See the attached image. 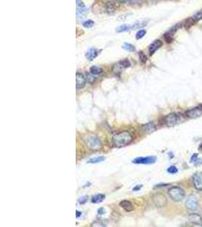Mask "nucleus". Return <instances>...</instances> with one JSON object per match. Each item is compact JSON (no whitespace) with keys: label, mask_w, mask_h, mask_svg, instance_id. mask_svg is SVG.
<instances>
[{"label":"nucleus","mask_w":202,"mask_h":227,"mask_svg":"<svg viewBox=\"0 0 202 227\" xmlns=\"http://www.w3.org/2000/svg\"><path fill=\"white\" fill-rule=\"evenodd\" d=\"M133 141V136L128 131H122L114 134L111 139L113 146L116 148H121L130 144Z\"/></svg>","instance_id":"1"},{"label":"nucleus","mask_w":202,"mask_h":227,"mask_svg":"<svg viewBox=\"0 0 202 227\" xmlns=\"http://www.w3.org/2000/svg\"><path fill=\"white\" fill-rule=\"evenodd\" d=\"M85 143L89 149L91 151H95V152L100 150L102 147V143H101L99 137L94 135L87 136L85 138Z\"/></svg>","instance_id":"2"},{"label":"nucleus","mask_w":202,"mask_h":227,"mask_svg":"<svg viewBox=\"0 0 202 227\" xmlns=\"http://www.w3.org/2000/svg\"><path fill=\"white\" fill-rule=\"evenodd\" d=\"M168 195L173 201H176V202H179V201H181L182 200H183V198H185V191L182 188L174 186V187L170 188V189L168 190Z\"/></svg>","instance_id":"3"},{"label":"nucleus","mask_w":202,"mask_h":227,"mask_svg":"<svg viewBox=\"0 0 202 227\" xmlns=\"http://www.w3.org/2000/svg\"><path fill=\"white\" fill-rule=\"evenodd\" d=\"M182 122V116L180 114L171 113L164 117V123L169 127H173Z\"/></svg>","instance_id":"4"},{"label":"nucleus","mask_w":202,"mask_h":227,"mask_svg":"<svg viewBox=\"0 0 202 227\" xmlns=\"http://www.w3.org/2000/svg\"><path fill=\"white\" fill-rule=\"evenodd\" d=\"M185 207L189 210H197L199 207V200L198 198L195 195H190L187 198L186 201H185Z\"/></svg>","instance_id":"5"},{"label":"nucleus","mask_w":202,"mask_h":227,"mask_svg":"<svg viewBox=\"0 0 202 227\" xmlns=\"http://www.w3.org/2000/svg\"><path fill=\"white\" fill-rule=\"evenodd\" d=\"M157 158L155 156H148V157H138L133 161V163L136 164H152L155 163Z\"/></svg>","instance_id":"6"},{"label":"nucleus","mask_w":202,"mask_h":227,"mask_svg":"<svg viewBox=\"0 0 202 227\" xmlns=\"http://www.w3.org/2000/svg\"><path fill=\"white\" fill-rule=\"evenodd\" d=\"M152 201L154 204L158 207H162L167 205V198L165 197V195L161 193H157L152 197Z\"/></svg>","instance_id":"7"},{"label":"nucleus","mask_w":202,"mask_h":227,"mask_svg":"<svg viewBox=\"0 0 202 227\" xmlns=\"http://www.w3.org/2000/svg\"><path fill=\"white\" fill-rule=\"evenodd\" d=\"M202 115V106L190 109L185 112V116L190 119L198 118Z\"/></svg>","instance_id":"8"},{"label":"nucleus","mask_w":202,"mask_h":227,"mask_svg":"<svg viewBox=\"0 0 202 227\" xmlns=\"http://www.w3.org/2000/svg\"><path fill=\"white\" fill-rule=\"evenodd\" d=\"M76 2H77V17L80 18L86 13L87 8L82 0H77Z\"/></svg>","instance_id":"9"},{"label":"nucleus","mask_w":202,"mask_h":227,"mask_svg":"<svg viewBox=\"0 0 202 227\" xmlns=\"http://www.w3.org/2000/svg\"><path fill=\"white\" fill-rule=\"evenodd\" d=\"M193 184L195 189L202 191V172H198L193 176Z\"/></svg>","instance_id":"10"},{"label":"nucleus","mask_w":202,"mask_h":227,"mask_svg":"<svg viewBox=\"0 0 202 227\" xmlns=\"http://www.w3.org/2000/svg\"><path fill=\"white\" fill-rule=\"evenodd\" d=\"M86 81V77L82 73L77 72V74H76V88H77V90L81 89L85 87Z\"/></svg>","instance_id":"11"},{"label":"nucleus","mask_w":202,"mask_h":227,"mask_svg":"<svg viewBox=\"0 0 202 227\" xmlns=\"http://www.w3.org/2000/svg\"><path fill=\"white\" fill-rule=\"evenodd\" d=\"M189 220L192 224L195 225L201 226H202V218L198 214H190L189 215Z\"/></svg>","instance_id":"12"},{"label":"nucleus","mask_w":202,"mask_h":227,"mask_svg":"<svg viewBox=\"0 0 202 227\" xmlns=\"http://www.w3.org/2000/svg\"><path fill=\"white\" fill-rule=\"evenodd\" d=\"M142 131L144 132L145 133L150 134V133H152L153 132L155 131L156 126L154 123L149 122V123H147V124H144V125H142Z\"/></svg>","instance_id":"13"},{"label":"nucleus","mask_w":202,"mask_h":227,"mask_svg":"<svg viewBox=\"0 0 202 227\" xmlns=\"http://www.w3.org/2000/svg\"><path fill=\"white\" fill-rule=\"evenodd\" d=\"M161 45H162V42H161V40H155V41H154L153 43L149 45V48H148V52H149L150 55H152L157 49L161 48Z\"/></svg>","instance_id":"14"},{"label":"nucleus","mask_w":202,"mask_h":227,"mask_svg":"<svg viewBox=\"0 0 202 227\" xmlns=\"http://www.w3.org/2000/svg\"><path fill=\"white\" fill-rule=\"evenodd\" d=\"M120 206L127 212H130V211L133 210V209H134L133 204L129 201H127V200H123L122 201H120Z\"/></svg>","instance_id":"15"},{"label":"nucleus","mask_w":202,"mask_h":227,"mask_svg":"<svg viewBox=\"0 0 202 227\" xmlns=\"http://www.w3.org/2000/svg\"><path fill=\"white\" fill-rule=\"evenodd\" d=\"M85 56H86L87 60L91 61L95 59V58L98 56L97 49H94V48H91V49H89L87 52H86V54H85Z\"/></svg>","instance_id":"16"},{"label":"nucleus","mask_w":202,"mask_h":227,"mask_svg":"<svg viewBox=\"0 0 202 227\" xmlns=\"http://www.w3.org/2000/svg\"><path fill=\"white\" fill-rule=\"evenodd\" d=\"M105 198V195L104 194H97V195H94L92 198V202L95 203V204H99V203L102 202Z\"/></svg>","instance_id":"17"},{"label":"nucleus","mask_w":202,"mask_h":227,"mask_svg":"<svg viewBox=\"0 0 202 227\" xmlns=\"http://www.w3.org/2000/svg\"><path fill=\"white\" fill-rule=\"evenodd\" d=\"M106 11L108 15H113L115 11V5L111 2H107Z\"/></svg>","instance_id":"18"},{"label":"nucleus","mask_w":202,"mask_h":227,"mask_svg":"<svg viewBox=\"0 0 202 227\" xmlns=\"http://www.w3.org/2000/svg\"><path fill=\"white\" fill-rule=\"evenodd\" d=\"M89 72L93 75H99L102 73V69L98 66H92L89 69Z\"/></svg>","instance_id":"19"},{"label":"nucleus","mask_w":202,"mask_h":227,"mask_svg":"<svg viewBox=\"0 0 202 227\" xmlns=\"http://www.w3.org/2000/svg\"><path fill=\"white\" fill-rule=\"evenodd\" d=\"M191 162H193L194 164L196 166H199L202 164V160L198 157V154H194L191 158Z\"/></svg>","instance_id":"20"},{"label":"nucleus","mask_w":202,"mask_h":227,"mask_svg":"<svg viewBox=\"0 0 202 227\" xmlns=\"http://www.w3.org/2000/svg\"><path fill=\"white\" fill-rule=\"evenodd\" d=\"M105 158L103 157V156H99V157H96V158H93L92 159L89 160L87 163H100V162L105 161Z\"/></svg>","instance_id":"21"},{"label":"nucleus","mask_w":202,"mask_h":227,"mask_svg":"<svg viewBox=\"0 0 202 227\" xmlns=\"http://www.w3.org/2000/svg\"><path fill=\"white\" fill-rule=\"evenodd\" d=\"M131 29V27L128 26L127 24H123L121 26L118 27L117 28V32L118 33H122V32H127V31H129V30Z\"/></svg>","instance_id":"22"},{"label":"nucleus","mask_w":202,"mask_h":227,"mask_svg":"<svg viewBox=\"0 0 202 227\" xmlns=\"http://www.w3.org/2000/svg\"><path fill=\"white\" fill-rule=\"evenodd\" d=\"M146 24H147V22H146V21L136 23V24H134L131 27V29L132 30H138V29L142 28L143 27L146 26Z\"/></svg>","instance_id":"23"},{"label":"nucleus","mask_w":202,"mask_h":227,"mask_svg":"<svg viewBox=\"0 0 202 227\" xmlns=\"http://www.w3.org/2000/svg\"><path fill=\"white\" fill-rule=\"evenodd\" d=\"M123 48L128 52H134L135 51V47L129 43H124L123 44Z\"/></svg>","instance_id":"24"},{"label":"nucleus","mask_w":202,"mask_h":227,"mask_svg":"<svg viewBox=\"0 0 202 227\" xmlns=\"http://www.w3.org/2000/svg\"><path fill=\"white\" fill-rule=\"evenodd\" d=\"M194 24H195V21H194V20L192 19V17H191V18L187 19V20L185 21V23H184V27H185L186 29H189Z\"/></svg>","instance_id":"25"},{"label":"nucleus","mask_w":202,"mask_h":227,"mask_svg":"<svg viewBox=\"0 0 202 227\" xmlns=\"http://www.w3.org/2000/svg\"><path fill=\"white\" fill-rule=\"evenodd\" d=\"M94 24H95V23L92 20H87V21L82 23V26L86 27V28H91V27L94 26Z\"/></svg>","instance_id":"26"},{"label":"nucleus","mask_w":202,"mask_h":227,"mask_svg":"<svg viewBox=\"0 0 202 227\" xmlns=\"http://www.w3.org/2000/svg\"><path fill=\"white\" fill-rule=\"evenodd\" d=\"M92 75H93V74H92V73H87V74H86V81H87V82H89V83H94V82H95V81L96 80V77H93V76H92Z\"/></svg>","instance_id":"27"},{"label":"nucleus","mask_w":202,"mask_h":227,"mask_svg":"<svg viewBox=\"0 0 202 227\" xmlns=\"http://www.w3.org/2000/svg\"><path fill=\"white\" fill-rule=\"evenodd\" d=\"M119 63H120V65H121L124 68H129V67H130V64H131L128 59H124V60H122L121 61H120Z\"/></svg>","instance_id":"28"},{"label":"nucleus","mask_w":202,"mask_h":227,"mask_svg":"<svg viewBox=\"0 0 202 227\" xmlns=\"http://www.w3.org/2000/svg\"><path fill=\"white\" fill-rule=\"evenodd\" d=\"M192 19L194 20L195 22H197V21H200L202 19V11H199V12H197L196 14L194 15V16L192 17Z\"/></svg>","instance_id":"29"},{"label":"nucleus","mask_w":202,"mask_h":227,"mask_svg":"<svg viewBox=\"0 0 202 227\" xmlns=\"http://www.w3.org/2000/svg\"><path fill=\"white\" fill-rule=\"evenodd\" d=\"M146 34V31L145 30H138V32L136 33V38L137 40H139V39H142L143 36H145Z\"/></svg>","instance_id":"30"},{"label":"nucleus","mask_w":202,"mask_h":227,"mask_svg":"<svg viewBox=\"0 0 202 227\" xmlns=\"http://www.w3.org/2000/svg\"><path fill=\"white\" fill-rule=\"evenodd\" d=\"M138 57H139V59H140V61L142 63H145V62L147 61V57L145 56V54L142 52H138Z\"/></svg>","instance_id":"31"},{"label":"nucleus","mask_w":202,"mask_h":227,"mask_svg":"<svg viewBox=\"0 0 202 227\" xmlns=\"http://www.w3.org/2000/svg\"><path fill=\"white\" fill-rule=\"evenodd\" d=\"M167 172L170 173H172V174H174V173H176L178 172V170L175 166H171L167 169Z\"/></svg>","instance_id":"32"},{"label":"nucleus","mask_w":202,"mask_h":227,"mask_svg":"<svg viewBox=\"0 0 202 227\" xmlns=\"http://www.w3.org/2000/svg\"><path fill=\"white\" fill-rule=\"evenodd\" d=\"M87 201H88V197H87V196H86V197H82L79 199V203L81 204V205H83V204L87 202Z\"/></svg>","instance_id":"33"},{"label":"nucleus","mask_w":202,"mask_h":227,"mask_svg":"<svg viewBox=\"0 0 202 227\" xmlns=\"http://www.w3.org/2000/svg\"><path fill=\"white\" fill-rule=\"evenodd\" d=\"M105 209L102 208V207H101V208H99V210H98V213H99V214H105Z\"/></svg>","instance_id":"34"},{"label":"nucleus","mask_w":202,"mask_h":227,"mask_svg":"<svg viewBox=\"0 0 202 227\" xmlns=\"http://www.w3.org/2000/svg\"><path fill=\"white\" fill-rule=\"evenodd\" d=\"M116 2H121V3H129V0H114Z\"/></svg>","instance_id":"35"},{"label":"nucleus","mask_w":202,"mask_h":227,"mask_svg":"<svg viewBox=\"0 0 202 227\" xmlns=\"http://www.w3.org/2000/svg\"><path fill=\"white\" fill-rule=\"evenodd\" d=\"M168 186V184H160V185H157V186L154 187V189H157V188H160V187H163V186Z\"/></svg>","instance_id":"36"},{"label":"nucleus","mask_w":202,"mask_h":227,"mask_svg":"<svg viewBox=\"0 0 202 227\" xmlns=\"http://www.w3.org/2000/svg\"><path fill=\"white\" fill-rule=\"evenodd\" d=\"M142 187V185H141V186H136V187H135V188H133V191H138V190L140 189Z\"/></svg>","instance_id":"37"},{"label":"nucleus","mask_w":202,"mask_h":227,"mask_svg":"<svg viewBox=\"0 0 202 227\" xmlns=\"http://www.w3.org/2000/svg\"><path fill=\"white\" fill-rule=\"evenodd\" d=\"M76 214H77L76 217H77V218H78V217H80L81 216V214H82V213H81L80 211H78V210H77V211H76Z\"/></svg>","instance_id":"38"},{"label":"nucleus","mask_w":202,"mask_h":227,"mask_svg":"<svg viewBox=\"0 0 202 227\" xmlns=\"http://www.w3.org/2000/svg\"><path fill=\"white\" fill-rule=\"evenodd\" d=\"M199 150L202 151V143L200 145V146H199Z\"/></svg>","instance_id":"39"}]
</instances>
